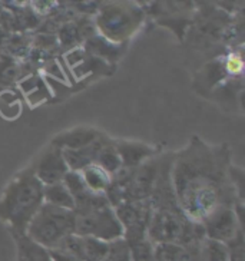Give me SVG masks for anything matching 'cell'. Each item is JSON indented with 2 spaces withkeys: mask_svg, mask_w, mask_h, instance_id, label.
Wrapping results in <instances>:
<instances>
[{
  "mask_svg": "<svg viewBox=\"0 0 245 261\" xmlns=\"http://www.w3.org/2000/svg\"><path fill=\"white\" fill-rule=\"evenodd\" d=\"M227 145H211L194 137L172 155L169 179L179 208L192 223L201 224L221 207H232L237 188L231 177Z\"/></svg>",
  "mask_w": 245,
  "mask_h": 261,
  "instance_id": "obj_1",
  "label": "cell"
},
{
  "mask_svg": "<svg viewBox=\"0 0 245 261\" xmlns=\"http://www.w3.org/2000/svg\"><path fill=\"white\" fill-rule=\"evenodd\" d=\"M144 22L142 9L133 3H109L100 9L96 26L111 42H123L133 36Z\"/></svg>",
  "mask_w": 245,
  "mask_h": 261,
  "instance_id": "obj_4",
  "label": "cell"
},
{
  "mask_svg": "<svg viewBox=\"0 0 245 261\" xmlns=\"http://www.w3.org/2000/svg\"><path fill=\"white\" fill-rule=\"evenodd\" d=\"M73 234L92 237L105 243L123 238V228L111 205L73 210Z\"/></svg>",
  "mask_w": 245,
  "mask_h": 261,
  "instance_id": "obj_5",
  "label": "cell"
},
{
  "mask_svg": "<svg viewBox=\"0 0 245 261\" xmlns=\"http://www.w3.org/2000/svg\"><path fill=\"white\" fill-rule=\"evenodd\" d=\"M201 225L208 240H214L222 244L234 241L241 234V220L238 218L235 208L232 207L218 208Z\"/></svg>",
  "mask_w": 245,
  "mask_h": 261,
  "instance_id": "obj_7",
  "label": "cell"
},
{
  "mask_svg": "<svg viewBox=\"0 0 245 261\" xmlns=\"http://www.w3.org/2000/svg\"><path fill=\"white\" fill-rule=\"evenodd\" d=\"M114 211L122 225L126 244L146 238V228L152 213L149 201H123L114 208Z\"/></svg>",
  "mask_w": 245,
  "mask_h": 261,
  "instance_id": "obj_6",
  "label": "cell"
},
{
  "mask_svg": "<svg viewBox=\"0 0 245 261\" xmlns=\"http://www.w3.org/2000/svg\"><path fill=\"white\" fill-rule=\"evenodd\" d=\"M105 139H106V137L102 134V137L98 141H95L91 145L85 146V148H80V149H63L62 155H63V160L66 162L69 171L79 172L86 167L95 164L98 152L103 145Z\"/></svg>",
  "mask_w": 245,
  "mask_h": 261,
  "instance_id": "obj_12",
  "label": "cell"
},
{
  "mask_svg": "<svg viewBox=\"0 0 245 261\" xmlns=\"http://www.w3.org/2000/svg\"><path fill=\"white\" fill-rule=\"evenodd\" d=\"M43 185L32 167L17 172L0 197V220L13 236H24L32 218L43 205Z\"/></svg>",
  "mask_w": 245,
  "mask_h": 261,
  "instance_id": "obj_2",
  "label": "cell"
},
{
  "mask_svg": "<svg viewBox=\"0 0 245 261\" xmlns=\"http://www.w3.org/2000/svg\"><path fill=\"white\" fill-rule=\"evenodd\" d=\"M56 250L79 261H105L109 253V243L92 237L70 234Z\"/></svg>",
  "mask_w": 245,
  "mask_h": 261,
  "instance_id": "obj_8",
  "label": "cell"
},
{
  "mask_svg": "<svg viewBox=\"0 0 245 261\" xmlns=\"http://www.w3.org/2000/svg\"><path fill=\"white\" fill-rule=\"evenodd\" d=\"M17 73H19V69H17V66L13 62L6 63V65L0 63V81L12 82V81H15L16 77H17Z\"/></svg>",
  "mask_w": 245,
  "mask_h": 261,
  "instance_id": "obj_19",
  "label": "cell"
},
{
  "mask_svg": "<svg viewBox=\"0 0 245 261\" xmlns=\"http://www.w3.org/2000/svg\"><path fill=\"white\" fill-rule=\"evenodd\" d=\"M95 164L99 165L102 169H105L111 177L122 168V162H121L118 149H116L115 146V139H109L106 137L103 145H102L99 152H98Z\"/></svg>",
  "mask_w": 245,
  "mask_h": 261,
  "instance_id": "obj_14",
  "label": "cell"
},
{
  "mask_svg": "<svg viewBox=\"0 0 245 261\" xmlns=\"http://www.w3.org/2000/svg\"><path fill=\"white\" fill-rule=\"evenodd\" d=\"M102 137V132H99L91 126H77L73 129L65 130L59 135H56L50 145L63 149H80L85 146L91 145L92 142L98 141Z\"/></svg>",
  "mask_w": 245,
  "mask_h": 261,
  "instance_id": "obj_11",
  "label": "cell"
},
{
  "mask_svg": "<svg viewBox=\"0 0 245 261\" xmlns=\"http://www.w3.org/2000/svg\"><path fill=\"white\" fill-rule=\"evenodd\" d=\"M242 66H244L242 58L238 54H231L225 61V69L232 75H239L242 72Z\"/></svg>",
  "mask_w": 245,
  "mask_h": 261,
  "instance_id": "obj_18",
  "label": "cell"
},
{
  "mask_svg": "<svg viewBox=\"0 0 245 261\" xmlns=\"http://www.w3.org/2000/svg\"><path fill=\"white\" fill-rule=\"evenodd\" d=\"M32 169L43 187L62 182L65 175L69 172L62 151L53 145H49L42 152L35 165H32Z\"/></svg>",
  "mask_w": 245,
  "mask_h": 261,
  "instance_id": "obj_9",
  "label": "cell"
},
{
  "mask_svg": "<svg viewBox=\"0 0 245 261\" xmlns=\"http://www.w3.org/2000/svg\"><path fill=\"white\" fill-rule=\"evenodd\" d=\"M19 247V261H52L49 251L33 243L26 236H16Z\"/></svg>",
  "mask_w": 245,
  "mask_h": 261,
  "instance_id": "obj_16",
  "label": "cell"
},
{
  "mask_svg": "<svg viewBox=\"0 0 245 261\" xmlns=\"http://www.w3.org/2000/svg\"><path fill=\"white\" fill-rule=\"evenodd\" d=\"M118 154L125 168H137L141 164L156 156L158 148L135 141H115Z\"/></svg>",
  "mask_w": 245,
  "mask_h": 261,
  "instance_id": "obj_10",
  "label": "cell"
},
{
  "mask_svg": "<svg viewBox=\"0 0 245 261\" xmlns=\"http://www.w3.org/2000/svg\"><path fill=\"white\" fill-rule=\"evenodd\" d=\"M49 255H50L52 261H79L76 258L68 255V254L58 251V250H49Z\"/></svg>",
  "mask_w": 245,
  "mask_h": 261,
  "instance_id": "obj_20",
  "label": "cell"
},
{
  "mask_svg": "<svg viewBox=\"0 0 245 261\" xmlns=\"http://www.w3.org/2000/svg\"><path fill=\"white\" fill-rule=\"evenodd\" d=\"M79 174L84 179L85 185L96 194H106L109 187L112 184V177L96 164H92L82 171H79Z\"/></svg>",
  "mask_w": 245,
  "mask_h": 261,
  "instance_id": "obj_13",
  "label": "cell"
},
{
  "mask_svg": "<svg viewBox=\"0 0 245 261\" xmlns=\"http://www.w3.org/2000/svg\"><path fill=\"white\" fill-rule=\"evenodd\" d=\"M73 234V211L43 202L26 228L24 236L38 246L56 250L66 237Z\"/></svg>",
  "mask_w": 245,
  "mask_h": 261,
  "instance_id": "obj_3",
  "label": "cell"
},
{
  "mask_svg": "<svg viewBox=\"0 0 245 261\" xmlns=\"http://www.w3.org/2000/svg\"><path fill=\"white\" fill-rule=\"evenodd\" d=\"M204 258L207 261H228L230 251L225 244L214 240H207L204 244Z\"/></svg>",
  "mask_w": 245,
  "mask_h": 261,
  "instance_id": "obj_17",
  "label": "cell"
},
{
  "mask_svg": "<svg viewBox=\"0 0 245 261\" xmlns=\"http://www.w3.org/2000/svg\"><path fill=\"white\" fill-rule=\"evenodd\" d=\"M43 200L46 204H50L55 207L65 208V210H70V211H73V208H75L73 197L63 182L43 187Z\"/></svg>",
  "mask_w": 245,
  "mask_h": 261,
  "instance_id": "obj_15",
  "label": "cell"
}]
</instances>
